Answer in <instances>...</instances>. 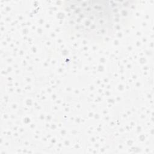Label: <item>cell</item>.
<instances>
[{
  "instance_id": "obj_1",
  "label": "cell",
  "mask_w": 154,
  "mask_h": 154,
  "mask_svg": "<svg viewBox=\"0 0 154 154\" xmlns=\"http://www.w3.org/2000/svg\"><path fill=\"white\" fill-rule=\"evenodd\" d=\"M128 5L118 2H69L67 18L75 30L85 37L101 38L111 34L124 19Z\"/></svg>"
}]
</instances>
